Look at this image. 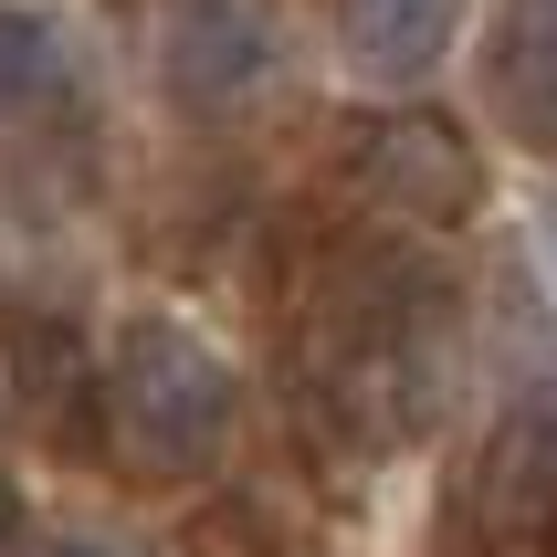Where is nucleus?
<instances>
[{"instance_id": "f257e3e1", "label": "nucleus", "mask_w": 557, "mask_h": 557, "mask_svg": "<svg viewBox=\"0 0 557 557\" xmlns=\"http://www.w3.org/2000/svg\"><path fill=\"white\" fill-rule=\"evenodd\" d=\"M106 421H116L126 463L158 484H189L232 453L243 421V379L189 315H126L106 337Z\"/></svg>"}, {"instance_id": "f03ea898", "label": "nucleus", "mask_w": 557, "mask_h": 557, "mask_svg": "<svg viewBox=\"0 0 557 557\" xmlns=\"http://www.w3.org/2000/svg\"><path fill=\"white\" fill-rule=\"evenodd\" d=\"M358 189L389 200L400 221H421V232H463L484 211V148L432 106H400L358 137Z\"/></svg>"}, {"instance_id": "0eeeda50", "label": "nucleus", "mask_w": 557, "mask_h": 557, "mask_svg": "<svg viewBox=\"0 0 557 557\" xmlns=\"http://www.w3.org/2000/svg\"><path fill=\"white\" fill-rule=\"evenodd\" d=\"M11 379H22V410L53 421V442H74L85 421H106V347H74V326L32 315L22 347H11Z\"/></svg>"}, {"instance_id": "6e6552de", "label": "nucleus", "mask_w": 557, "mask_h": 557, "mask_svg": "<svg viewBox=\"0 0 557 557\" xmlns=\"http://www.w3.org/2000/svg\"><path fill=\"white\" fill-rule=\"evenodd\" d=\"M63 74V32L53 11H22V0H0V116H22V106H42Z\"/></svg>"}, {"instance_id": "423d86ee", "label": "nucleus", "mask_w": 557, "mask_h": 557, "mask_svg": "<svg viewBox=\"0 0 557 557\" xmlns=\"http://www.w3.org/2000/svg\"><path fill=\"white\" fill-rule=\"evenodd\" d=\"M484 85H495V116L516 126L536 158H557V0H505Z\"/></svg>"}, {"instance_id": "7ed1b4c3", "label": "nucleus", "mask_w": 557, "mask_h": 557, "mask_svg": "<svg viewBox=\"0 0 557 557\" xmlns=\"http://www.w3.org/2000/svg\"><path fill=\"white\" fill-rule=\"evenodd\" d=\"M473 557H557V389L516 400L473 463Z\"/></svg>"}, {"instance_id": "39448f33", "label": "nucleus", "mask_w": 557, "mask_h": 557, "mask_svg": "<svg viewBox=\"0 0 557 557\" xmlns=\"http://www.w3.org/2000/svg\"><path fill=\"white\" fill-rule=\"evenodd\" d=\"M463 11L473 0H337V42L369 85L400 95L421 74H442V53L463 42Z\"/></svg>"}, {"instance_id": "20e7f679", "label": "nucleus", "mask_w": 557, "mask_h": 557, "mask_svg": "<svg viewBox=\"0 0 557 557\" xmlns=\"http://www.w3.org/2000/svg\"><path fill=\"white\" fill-rule=\"evenodd\" d=\"M274 63H284L274 0H180V11H169V32H158V74H169V95H180V106H200V116L243 106Z\"/></svg>"}, {"instance_id": "1a4fd4ad", "label": "nucleus", "mask_w": 557, "mask_h": 557, "mask_svg": "<svg viewBox=\"0 0 557 557\" xmlns=\"http://www.w3.org/2000/svg\"><path fill=\"white\" fill-rule=\"evenodd\" d=\"M42 557H126V547H106V536H63V547H42Z\"/></svg>"}, {"instance_id": "9d476101", "label": "nucleus", "mask_w": 557, "mask_h": 557, "mask_svg": "<svg viewBox=\"0 0 557 557\" xmlns=\"http://www.w3.org/2000/svg\"><path fill=\"white\" fill-rule=\"evenodd\" d=\"M547 284H557V211H547Z\"/></svg>"}]
</instances>
